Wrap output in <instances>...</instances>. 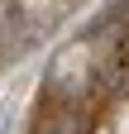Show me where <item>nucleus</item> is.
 Listing matches in <instances>:
<instances>
[{
  "label": "nucleus",
  "mask_w": 129,
  "mask_h": 134,
  "mask_svg": "<svg viewBox=\"0 0 129 134\" xmlns=\"http://www.w3.org/2000/svg\"><path fill=\"white\" fill-rule=\"evenodd\" d=\"M5 115H10V105H0V129H5Z\"/></svg>",
  "instance_id": "1"
}]
</instances>
